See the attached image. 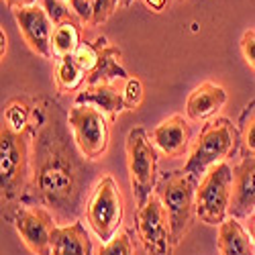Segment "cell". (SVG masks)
<instances>
[{
	"mask_svg": "<svg viewBox=\"0 0 255 255\" xmlns=\"http://www.w3.org/2000/svg\"><path fill=\"white\" fill-rule=\"evenodd\" d=\"M78 149V147H76ZM57 113H47L33 139V174L25 200L47 208L59 227L78 221L86 208V172L76 155Z\"/></svg>",
	"mask_w": 255,
	"mask_h": 255,
	"instance_id": "obj_1",
	"label": "cell"
},
{
	"mask_svg": "<svg viewBox=\"0 0 255 255\" xmlns=\"http://www.w3.org/2000/svg\"><path fill=\"white\" fill-rule=\"evenodd\" d=\"M33 139L35 133H12L0 129V186H2V208L25 200L33 174Z\"/></svg>",
	"mask_w": 255,
	"mask_h": 255,
	"instance_id": "obj_2",
	"label": "cell"
},
{
	"mask_svg": "<svg viewBox=\"0 0 255 255\" xmlns=\"http://www.w3.org/2000/svg\"><path fill=\"white\" fill-rule=\"evenodd\" d=\"M237 143H239V131L229 119L225 117L210 119L202 127V131L192 143V147H190L188 159L182 169L196 180L204 176L210 167L223 163L235 151Z\"/></svg>",
	"mask_w": 255,
	"mask_h": 255,
	"instance_id": "obj_3",
	"label": "cell"
},
{
	"mask_svg": "<svg viewBox=\"0 0 255 255\" xmlns=\"http://www.w3.org/2000/svg\"><path fill=\"white\" fill-rule=\"evenodd\" d=\"M155 194L161 198L169 227H172V239L174 245H178L192 225V217L196 212V184L194 178L188 176L184 169L165 174L159 184L155 186Z\"/></svg>",
	"mask_w": 255,
	"mask_h": 255,
	"instance_id": "obj_4",
	"label": "cell"
},
{
	"mask_svg": "<svg viewBox=\"0 0 255 255\" xmlns=\"http://www.w3.org/2000/svg\"><path fill=\"white\" fill-rule=\"evenodd\" d=\"M84 215L102 243L111 241L121 231L125 217V200L113 176H102L94 184L88 194Z\"/></svg>",
	"mask_w": 255,
	"mask_h": 255,
	"instance_id": "obj_5",
	"label": "cell"
},
{
	"mask_svg": "<svg viewBox=\"0 0 255 255\" xmlns=\"http://www.w3.org/2000/svg\"><path fill=\"white\" fill-rule=\"evenodd\" d=\"M127 151V169H129V182L133 190V198L137 208H141L149 196L155 192L157 182V149L147 137V133L137 127L131 129L125 141Z\"/></svg>",
	"mask_w": 255,
	"mask_h": 255,
	"instance_id": "obj_6",
	"label": "cell"
},
{
	"mask_svg": "<svg viewBox=\"0 0 255 255\" xmlns=\"http://www.w3.org/2000/svg\"><path fill=\"white\" fill-rule=\"evenodd\" d=\"M68 125L82 157L96 161L106 153L111 143V119L104 113L90 104H72Z\"/></svg>",
	"mask_w": 255,
	"mask_h": 255,
	"instance_id": "obj_7",
	"label": "cell"
},
{
	"mask_svg": "<svg viewBox=\"0 0 255 255\" xmlns=\"http://www.w3.org/2000/svg\"><path fill=\"white\" fill-rule=\"evenodd\" d=\"M233 194V167L223 161L210 167L196 186V217L212 227L227 221Z\"/></svg>",
	"mask_w": 255,
	"mask_h": 255,
	"instance_id": "obj_8",
	"label": "cell"
},
{
	"mask_svg": "<svg viewBox=\"0 0 255 255\" xmlns=\"http://www.w3.org/2000/svg\"><path fill=\"white\" fill-rule=\"evenodd\" d=\"M137 235L147 255H174V239L167 210L161 198L153 192L135 215Z\"/></svg>",
	"mask_w": 255,
	"mask_h": 255,
	"instance_id": "obj_9",
	"label": "cell"
},
{
	"mask_svg": "<svg viewBox=\"0 0 255 255\" xmlns=\"http://www.w3.org/2000/svg\"><path fill=\"white\" fill-rule=\"evenodd\" d=\"M20 241L33 255H51V235L57 227L53 215L37 204H23L10 217Z\"/></svg>",
	"mask_w": 255,
	"mask_h": 255,
	"instance_id": "obj_10",
	"label": "cell"
},
{
	"mask_svg": "<svg viewBox=\"0 0 255 255\" xmlns=\"http://www.w3.org/2000/svg\"><path fill=\"white\" fill-rule=\"evenodd\" d=\"M12 16L18 25V31L23 35L29 49L43 59H53L51 53V37L55 25L41 6H27V8H14Z\"/></svg>",
	"mask_w": 255,
	"mask_h": 255,
	"instance_id": "obj_11",
	"label": "cell"
},
{
	"mask_svg": "<svg viewBox=\"0 0 255 255\" xmlns=\"http://www.w3.org/2000/svg\"><path fill=\"white\" fill-rule=\"evenodd\" d=\"M190 141H192V127L184 115L167 117L151 131V143L155 149L174 159L182 157L192 147Z\"/></svg>",
	"mask_w": 255,
	"mask_h": 255,
	"instance_id": "obj_12",
	"label": "cell"
},
{
	"mask_svg": "<svg viewBox=\"0 0 255 255\" xmlns=\"http://www.w3.org/2000/svg\"><path fill=\"white\" fill-rule=\"evenodd\" d=\"M255 210V157H243L233 167V194L229 217L247 219Z\"/></svg>",
	"mask_w": 255,
	"mask_h": 255,
	"instance_id": "obj_13",
	"label": "cell"
},
{
	"mask_svg": "<svg viewBox=\"0 0 255 255\" xmlns=\"http://www.w3.org/2000/svg\"><path fill=\"white\" fill-rule=\"evenodd\" d=\"M227 90L215 82H202L186 100V119L192 123L208 121L227 104Z\"/></svg>",
	"mask_w": 255,
	"mask_h": 255,
	"instance_id": "obj_14",
	"label": "cell"
},
{
	"mask_svg": "<svg viewBox=\"0 0 255 255\" xmlns=\"http://www.w3.org/2000/svg\"><path fill=\"white\" fill-rule=\"evenodd\" d=\"M47 109H41L29 98H10L2 111V127L12 133H35L47 119Z\"/></svg>",
	"mask_w": 255,
	"mask_h": 255,
	"instance_id": "obj_15",
	"label": "cell"
},
{
	"mask_svg": "<svg viewBox=\"0 0 255 255\" xmlns=\"http://www.w3.org/2000/svg\"><path fill=\"white\" fill-rule=\"evenodd\" d=\"M74 104H90L111 121H115L123 111H127L123 92H119L113 84H86L74 98Z\"/></svg>",
	"mask_w": 255,
	"mask_h": 255,
	"instance_id": "obj_16",
	"label": "cell"
},
{
	"mask_svg": "<svg viewBox=\"0 0 255 255\" xmlns=\"http://www.w3.org/2000/svg\"><path fill=\"white\" fill-rule=\"evenodd\" d=\"M51 255H94L92 241L80 221L55 227L51 235Z\"/></svg>",
	"mask_w": 255,
	"mask_h": 255,
	"instance_id": "obj_17",
	"label": "cell"
},
{
	"mask_svg": "<svg viewBox=\"0 0 255 255\" xmlns=\"http://www.w3.org/2000/svg\"><path fill=\"white\" fill-rule=\"evenodd\" d=\"M94 43L98 45L100 49V59H98V66L96 70L88 76L86 84H113V80H127L129 78V72L125 70L123 61H121V49L111 45L109 41H106L104 37H98Z\"/></svg>",
	"mask_w": 255,
	"mask_h": 255,
	"instance_id": "obj_18",
	"label": "cell"
},
{
	"mask_svg": "<svg viewBox=\"0 0 255 255\" xmlns=\"http://www.w3.org/2000/svg\"><path fill=\"white\" fill-rule=\"evenodd\" d=\"M219 255H255V241L237 219H227L219 227Z\"/></svg>",
	"mask_w": 255,
	"mask_h": 255,
	"instance_id": "obj_19",
	"label": "cell"
},
{
	"mask_svg": "<svg viewBox=\"0 0 255 255\" xmlns=\"http://www.w3.org/2000/svg\"><path fill=\"white\" fill-rule=\"evenodd\" d=\"M80 43H82V23L76 16L61 25H55L51 37V53L55 59L74 55Z\"/></svg>",
	"mask_w": 255,
	"mask_h": 255,
	"instance_id": "obj_20",
	"label": "cell"
},
{
	"mask_svg": "<svg viewBox=\"0 0 255 255\" xmlns=\"http://www.w3.org/2000/svg\"><path fill=\"white\" fill-rule=\"evenodd\" d=\"M53 80H55V88L59 94H68V92H76L82 84H86L88 74L84 72L76 59L72 55L55 59V72H53Z\"/></svg>",
	"mask_w": 255,
	"mask_h": 255,
	"instance_id": "obj_21",
	"label": "cell"
},
{
	"mask_svg": "<svg viewBox=\"0 0 255 255\" xmlns=\"http://www.w3.org/2000/svg\"><path fill=\"white\" fill-rule=\"evenodd\" d=\"M239 143L243 157H255V100L245 106L239 117Z\"/></svg>",
	"mask_w": 255,
	"mask_h": 255,
	"instance_id": "obj_22",
	"label": "cell"
},
{
	"mask_svg": "<svg viewBox=\"0 0 255 255\" xmlns=\"http://www.w3.org/2000/svg\"><path fill=\"white\" fill-rule=\"evenodd\" d=\"M72 57L76 59L78 66L90 76V74L96 70V66H98L100 49H98V45H96V43H90V41H82L80 47L74 51V55H72Z\"/></svg>",
	"mask_w": 255,
	"mask_h": 255,
	"instance_id": "obj_23",
	"label": "cell"
},
{
	"mask_svg": "<svg viewBox=\"0 0 255 255\" xmlns=\"http://www.w3.org/2000/svg\"><path fill=\"white\" fill-rule=\"evenodd\" d=\"M98 255H135L131 235L121 229L111 241H106V243L100 245Z\"/></svg>",
	"mask_w": 255,
	"mask_h": 255,
	"instance_id": "obj_24",
	"label": "cell"
},
{
	"mask_svg": "<svg viewBox=\"0 0 255 255\" xmlns=\"http://www.w3.org/2000/svg\"><path fill=\"white\" fill-rule=\"evenodd\" d=\"M145 96V88L143 82L137 76H129L125 80V90H123V98H125V106L127 111H137Z\"/></svg>",
	"mask_w": 255,
	"mask_h": 255,
	"instance_id": "obj_25",
	"label": "cell"
},
{
	"mask_svg": "<svg viewBox=\"0 0 255 255\" xmlns=\"http://www.w3.org/2000/svg\"><path fill=\"white\" fill-rule=\"evenodd\" d=\"M41 8L47 12L53 25H61V23H66V20L74 18L70 4L63 2V0H41Z\"/></svg>",
	"mask_w": 255,
	"mask_h": 255,
	"instance_id": "obj_26",
	"label": "cell"
},
{
	"mask_svg": "<svg viewBox=\"0 0 255 255\" xmlns=\"http://www.w3.org/2000/svg\"><path fill=\"white\" fill-rule=\"evenodd\" d=\"M117 0H92V23L90 27H100L111 18L117 8Z\"/></svg>",
	"mask_w": 255,
	"mask_h": 255,
	"instance_id": "obj_27",
	"label": "cell"
},
{
	"mask_svg": "<svg viewBox=\"0 0 255 255\" xmlns=\"http://www.w3.org/2000/svg\"><path fill=\"white\" fill-rule=\"evenodd\" d=\"M239 49H241V55H243L245 63L255 72V31L253 29L243 33V37L239 41Z\"/></svg>",
	"mask_w": 255,
	"mask_h": 255,
	"instance_id": "obj_28",
	"label": "cell"
},
{
	"mask_svg": "<svg viewBox=\"0 0 255 255\" xmlns=\"http://www.w3.org/2000/svg\"><path fill=\"white\" fill-rule=\"evenodd\" d=\"M68 4L72 8V14L82 25L92 23V0H68Z\"/></svg>",
	"mask_w": 255,
	"mask_h": 255,
	"instance_id": "obj_29",
	"label": "cell"
},
{
	"mask_svg": "<svg viewBox=\"0 0 255 255\" xmlns=\"http://www.w3.org/2000/svg\"><path fill=\"white\" fill-rule=\"evenodd\" d=\"M4 4L14 10V8H27V6H35L37 0H4Z\"/></svg>",
	"mask_w": 255,
	"mask_h": 255,
	"instance_id": "obj_30",
	"label": "cell"
},
{
	"mask_svg": "<svg viewBox=\"0 0 255 255\" xmlns=\"http://www.w3.org/2000/svg\"><path fill=\"white\" fill-rule=\"evenodd\" d=\"M145 4L149 6L153 12H161L165 8V4H167V0H145Z\"/></svg>",
	"mask_w": 255,
	"mask_h": 255,
	"instance_id": "obj_31",
	"label": "cell"
},
{
	"mask_svg": "<svg viewBox=\"0 0 255 255\" xmlns=\"http://www.w3.org/2000/svg\"><path fill=\"white\" fill-rule=\"evenodd\" d=\"M247 233L251 235V239L255 241V210L247 217Z\"/></svg>",
	"mask_w": 255,
	"mask_h": 255,
	"instance_id": "obj_32",
	"label": "cell"
},
{
	"mask_svg": "<svg viewBox=\"0 0 255 255\" xmlns=\"http://www.w3.org/2000/svg\"><path fill=\"white\" fill-rule=\"evenodd\" d=\"M0 41H2V59H4V53H6V31L4 29L0 31Z\"/></svg>",
	"mask_w": 255,
	"mask_h": 255,
	"instance_id": "obj_33",
	"label": "cell"
},
{
	"mask_svg": "<svg viewBox=\"0 0 255 255\" xmlns=\"http://www.w3.org/2000/svg\"><path fill=\"white\" fill-rule=\"evenodd\" d=\"M117 4H119V6H129L131 0H117Z\"/></svg>",
	"mask_w": 255,
	"mask_h": 255,
	"instance_id": "obj_34",
	"label": "cell"
},
{
	"mask_svg": "<svg viewBox=\"0 0 255 255\" xmlns=\"http://www.w3.org/2000/svg\"><path fill=\"white\" fill-rule=\"evenodd\" d=\"M63 2H68V0H63Z\"/></svg>",
	"mask_w": 255,
	"mask_h": 255,
	"instance_id": "obj_35",
	"label": "cell"
}]
</instances>
